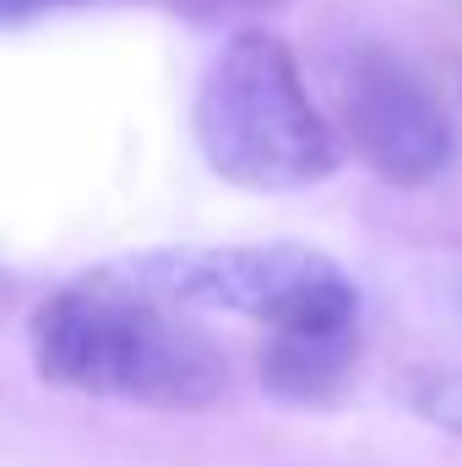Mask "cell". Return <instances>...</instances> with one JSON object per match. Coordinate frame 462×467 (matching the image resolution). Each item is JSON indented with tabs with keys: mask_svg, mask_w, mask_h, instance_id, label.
Listing matches in <instances>:
<instances>
[{
	"mask_svg": "<svg viewBox=\"0 0 462 467\" xmlns=\"http://www.w3.org/2000/svg\"><path fill=\"white\" fill-rule=\"evenodd\" d=\"M110 277L180 305V310H229L250 316L267 332L348 294L343 266H332L316 250L294 244H267V250H147L104 266Z\"/></svg>",
	"mask_w": 462,
	"mask_h": 467,
	"instance_id": "3",
	"label": "cell"
},
{
	"mask_svg": "<svg viewBox=\"0 0 462 467\" xmlns=\"http://www.w3.org/2000/svg\"><path fill=\"white\" fill-rule=\"evenodd\" d=\"M49 5H60V0H0L5 22H22V16H33V11H49Z\"/></svg>",
	"mask_w": 462,
	"mask_h": 467,
	"instance_id": "8",
	"label": "cell"
},
{
	"mask_svg": "<svg viewBox=\"0 0 462 467\" xmlns=\"http://www.w3.org/2000/svg\"><path fill=\"white\" fill-rule=\"evenodd\" d=\"M33 364L44 380L142 402V408H207L229 386V358L218 343L185 321L180 305H163L104 266L33 310Z\"/></svg>",
	"mask_w": 462,
	"mask_h": 467,
	"instance_id": "1",
	"label": "cell"
},
{
	"mask_svg": "<svg viewBox=\"0 0 462 467\" xmlns=\"http://www.w3.org/2000/svg\"><path fill=\"white\" fill-rule=\"evenodd\" d=\"M403 397H408V408L425 419V424H436V430H446V435H462V369H414L408 380H403Z\"/></svg>",
	"mask_w": 462,
	"mask_h": 467,
	"instance_id": "6",
	"label": "cell"
},
{
	"mask_svg": "<svg viewBox=\"0 0 462 467\" xmlns=\"http://www.w3.org/2000/svg\"><path fill=\"white\" fill-rule=\"evenodd\" d=\"M185 11H267V5H289V0H174Z\"/></svg>",
	"mask_w": 462,
	"mask_h": 467,
	"instance_id": "7",
	"label": "cell"
},
{
	"mask_svg": "<svg viewBox=\"0 0 462 467\" xmlns=\"http://www.w3.org/2000/svg\"><path fill=\"white\" fill-rule=\"evenodd\" d=\"M338 119L353 152L392 185H430L457 158V125L436 88L381 44H359L338 60Z\"/></svg>",
	"mask_w": 462,
	"mask_h": 467,
	"instance_id": "4",
	"label": "cell"
},
{
	"mask_svg": "<svg viewBox=\"0 0 462 467\" xmlns=\"http://www.w3.org/2000/svg\"><path fill=\"white\" fill-rule=\"evenodd\" d=\"M196 141L245 191H299L338 169V136L272 33H234L196 93Z\"/></svg>",
	"mask_w": 462,
	"mask_h": 467,
	"instance_id": "2",
	"label": "cell"
},
{
	"mask_svg": "<svg viewBox=\"0 0 462 467\" xmlns=\"http://www.w3.org/2000/svg\"><path fill=\"white\" fill-rule=\"evenodd\" d=\"M359 337H364V321H359V288H348L338 299L283 321L267 332V348H261V380L267 391L289 397V402H327L359 364Z\"/></svg>",
	"mask_w": 462,
	"mask_h": 467,
	"instance_id": "5",
	"label": "cell"
}]
</instances>
